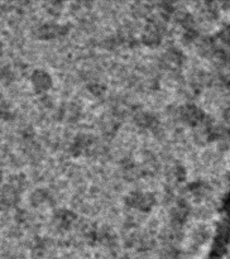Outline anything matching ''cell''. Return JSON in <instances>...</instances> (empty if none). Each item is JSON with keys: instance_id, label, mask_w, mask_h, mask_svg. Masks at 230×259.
Instances as JSON below:
<instances>
[{"instance_id": "cell-1", "label": "cell", "mask_w": 230, "mask_h": 259, "mask_svg": "<svg viewBox=\"0 0 230 259\" xmlns=\"http://www.w3.org/2000/svg\"><path fill=\"white\" fill-rule=\"evenodd\" d=\"M127 201L130 206L141 209V210H148L153 205V196L151 193L141 192V191H133L127 197Z\"/></svg>"}, {"instance_id": "cell-2", "label": "cell", "mask_w": 230, "mask_h": 259, "mask_svg": "<svg viewBox=\"0 0 230 259\" xmlns=\"http://www.w3.org/2000/svg\"><path fill=\"white\" fill-rule=\"evenodd\" d=\"M32 82L36 89L43 91L51 86L52 80L48 72H46L44 70H36L32 75Z\"/></svg>"}, {"instance_id": "cell-3", "label": "cell", "mask_w": 230, "mask_h": 259, "mask_svg": "<svg viewBox=\"0 0 230 259\" xmlns=\"http://www.w3.org/2000/svg\"><path fill=\"white\" fill-rule=\"evenodd\" d=\"M75 220V215L69 210L61 209L55 214V222L58 226L67 227L69 225L72 224V222Z\"/></svg>"}, {"instance_id": "cell-4", "label": "cell", "mask_w": 230, "mask_h": 259, "mask_svg": "<svg viewBox=\"0 0 230 259\" xmlns=\"http://www.w3.org/2000/svg\"><path fill=\"white\" fill-rule=\"evenodd\" d=\"M181 114H182V118H184L187 123L192 124V121L197 120L198 110L197 108L192 107V105H186V107L182 108Z\"/></svg>"}, {"instance_id": "cell-5", "label": "cell", "mask_w": 230, "mask_h": 259, "mask_svg": "<svg viewBox=\"0 0 230 259\" xmlns=\"http://www.w3.org/2000/svg\"><path fill=\"white\" fill-rule=\"evenodd\" d=\"M47 197V192L44 190H37L32 193V201L33 204H40L43 202Z\"/></svg>"}]
</instances>
